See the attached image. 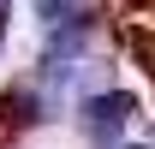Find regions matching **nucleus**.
<instances>
[{"label":"nucleus","instance_id":"1","mask_svg":"<svg viewBox=\"0 0 155 149\" xmlns=\"http://www.w3.org/2000/svg\"><path fill=\"white\" fill-rule=\"evenodd\" d=\"M131 113H137V101L125 90H107V95H90L84 108H78V125H84V137L96 149H114L119 137H125V125H131Z\"/></svg>","mask_w":155,"mask_h":149},{"label":"nucleus","instance_id":"2","mask_svg":"<svg viewBox=\"0 0 155 149\" xmlns=\"http://www.w3.org/2000/svg\"><path fill=\"white\" fill-rule=\"evenodd\" d=\"M0 30H6V0H0Z\"/></svg>","mask_w":155,"mask_h":149}]
</instances>
